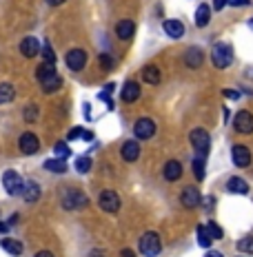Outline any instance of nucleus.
Wrapping results in <instances>:
<instances>
[{"mask_svg":"<svg viewBox=\"0 0 253 257\" xmlns=\"http://www.w3.org/2000/svg\"><path fill=\"white\" fill-rule=\"evenodd\" d=\"M238 250L240 253H246V255H253V235H246L238 242Z\"/></svg>","mask_w":253,"mask_h":257,"instance_id":"cd10ccee","label":"nucleus"},{"mask_svg":"<svg viewBox=\"0 0 253 257\" xmlns=\"http://www.w3.org/2000/svg\"><path fill=\"white\" fill-rule=\"evenodd\" d=\"M204 228H207V233H209V237H211V239H222V237H224L222 226H218L215 222H209Z\"/></svg>","mask_w":253,"mask_h":257,"instance_id":"c85d7f7f","label":"nucleus"},{"mask_svg":"<svg viewBox=\"0 0 253 257\" xmlns=\"http://www.w3.org/2000/svg\"><path fill=\"white\" fill-rule=\"evenodd\" d=\"M64 0H47V5H51V7H60Z\"/></svg>","mask_w":253,"mask_h":257,"instance_id":"c03bdc74","label":"nucleus"},{"mask_svg":"<svg viewBox=\"0 0 253 257\" xmlns=\"http://www.w3.org/2000/svg\"><path fill=\"white\" fill-rule=\"evenodd\" d=\"M185 62H187V67L198 69L204 62V51L200 47H189V49L185 51Z\"/></svg>","mask_w":253,"mask_h":257,"instance_id":"4468645a","label":"nucleus"},{"mask_svg":"<svg viewBox=\"0 0 253 257\" xmlns=\"http://www.w3.org/2000/svg\"><path fill=\"white\" fill-rule=\"evenodd\" d=\"M138 158H140V144L138 142L129 140V142L122 144V160H125V162H136Z\"/></svg>","mask_w":253,"mask_h":257,"instance_id":"a211bd4d","label":"nucleus"},{"mask_svg":"<svg viewBox=\"0 0 253 257\" xmlns=\"http://www.w3.org/2000/svg\"><path fill=\"white\" fill-rule=\"evenodd\" d=\"M38 51H40V45H38V40L36 38H25L23 42H20V53H23L25 58H36L38 56Z\"/></svg>","mask_w":253,"mask_h":257,"instance_id":"f3484780","label":"nucleus"},{"mask_svg":"<svg viewBox=\"0 0 253 257\" xmlns=\"http://www.w3.org/2000/svg\"><path fill=\"white\" fill-rule=\"evenodd\" d=\"M227 5H229V0H213V9H215V12H222Z\"/></svg>","mask_w":253,"mask_h":257,"instance_id":"58836bf2","label":"nucleus"},{"mask_svg":"<svg viewBox=\"0 0 253 257\" xmlns=\"http://www.w3.org/2000/svg\"><path fill=\"white\" fill-rule=\"evenodd\" d=\"M60 197H62V206L67 208V211H76V208L87 206V195L78 189H64Z\"/></svg>","mask_w":253,"mask_h":257,"instance_id":"7ed1b4c3","label":"nucleus"},{"mask_svg":"<svg viewBox=\"0 0 253 257\" xmlns=\"http://www.w3.org/2000/svg\"><path fill=\"white\" fill-rule=\"evenodd\" d=\"M193 173H196V180H204V158H198L193 160Z\"/></svg>","mask_w":253,"mask_h":257,"instance_id":"7c9ffc66","label":"nucleus"},{"mask_svg":"<svg viewBox=\"0 0 253 257\" xmlns=\"http://www.w3.org/2000/svg\"><path fill=\"white\" fill-rule=\"evenodd\" d=\"M182 206H187V208H196L198 204H200V200H202V195H200V191L196 189V186H187L185 191H182Z\"/></svg>","mask_w":253,"mask_h":257,"instance_id":"ddd939ff","label":"nucleus"},{"mask_svg":"<svg viewBox=\"0 0 253 257\" xmlns=\"http://www.w3.org/2000/svg\"><path fill=\"white\" fill-rule=\"evenodd\" d=\"M233 128L238 133H244V136L253 133V115H251V111H238L235 117H233Z\"/></svg>","mask_w":253,"mask_h":257,"instance_id":"0eeeda50","label":"nucleus"},{"mask_svg":"<svg viewBox=\"0 0 253 257\" xmlns=\"http://www.w3.org/2000/svg\"><path fill=\"white\" fill-rule=\"evenodd\" d=\"M140 84L138 82H133V80H127L125 84H122V93H120V98H122V102H136V100L140 98Z\"/></svg>","mask_w":253,"mask_h":257,"instance_id":"f8f14e48","label":"nucleus"},{"mask_svg":"<svg viewBox=\"0 0 253 257\" xmlns=\"http://www.w3.org/2000/svg\"><path fill=\"white\" fill-rule=\"evenodd\" d=\"M16 98V89L9 82H0V104H7Z\"/></svg>","mask_w":253,"mask_h":257,"instance_id":"a878e982","label":"nucleus"},{"mask_svg":"<svg viewBox=\"0 0 253 257\" xmlns=\"http://www.w3.org/2000/svg\"><path fill=\"white\" fill-rule=\"evenodd\" d=\"M80 136H82V128H80V126H76V128H73V131H69V140H78V138Z\"/></svg>","mask_w":253,"mask_h":257,"instance_id":"ea45409f","label":"nucleus"},{"mask_svg":"<svg viewBox=\"0 0 253 257\" xmlns=\"http://www.w3.org/2000/svg\"><path fill=\"white\" fill-rule=\"evenodd\" d=\"M231 158H233L235 167H240V169H244V167L251 164V153L244 144H233V149H231Z\"/></svg>","mask_w":253,"mask_h":257,"instance_id":"9d476101","label":"nucleus"},{"mask_svg":"<svg viewBox=\"0 0 253 257\" xmlns=\"http://www.w3.org/2000/svg\"><path fill=\"white\" fill-rule=\"evenodd\" d=\"M80 138H82V140H94V133H91V131H82V136H80Z\"/></svg>","mask_w":253,"mask_h":257,"instance_id":"37998d69","label":"nucleus"},{"mask_svg":"<svg viewBox=\"0 0 253 257\" xmlns=\"http://www.w3.org/2000/svg\"><path fill=\"white\" fill-rule=\"evenodd\" d=\"M51 73H56V69H53V64H47V62H42L40 67L36 69V78H38V82L45 80L47 76H51Z\"/></svg>","mask_w":253,"mask_h":257,"instance_id":"c756f323","label":"nucleus"},{"mask_svg":"<svg viewBox=\"0 0 253 257\" xmlns=\"http://www.w3.org/2000/svg\"><path fill=\"white\" fill-rule=\"evenodd\" d=\"M9 231V224H3L0 222V233H7Z\"/></svg>","mask_w":253,"mask_h":257,"instance_id":"de8ad7c7","label":"nucleus"},{"mask_svg":"<svg viewBox=\"0 0 253 257\" xmlns=\"http://www.w3.org/2000/svg\"><path fill=\"white\" fill-rule=\"evenodd\" d=\"M229 5H233V7H249V0H229Z\"/></svg>","mask_w":253,"mask_h":257,"instance_id":"a19ab883","label":"nucleus"},{"mask_svg":"<svg viewBox=\"0 0 253 257\" xmlns=\"http://www.w3.org/2000/svg\"><path fill=\"white\" fill-rule=\"evenodd\" d=\"M204 257H224L220 250H209V253H204Z\"/></svg>","mask_w":253,"mask_h":257,"instance_id":"79ce46f5","label":"nucleus"},{"mask_svg":"<svg viewBox=\"0 0 253 257\" xmlns=\"http://www.w3.org/2000/svg\"><path fill=\"white\" fill-rule=\"evenodd\" d=\"M38 149H40V140L34 136V133H23V136H20V151L25 155L38 153Z\"/></svg>","mask_w":253,"mask_h":257,"instance_id":"9b49d317","label":"nucleus"},{"mask_svg":"<svg viewBox=\"0 0 253 257\" xmlns=\"http://www.w3.org/2000/svg\"><path fill=\"white\" fill-rule=\"evenodd\" d=\"M209 20H211V7L209 5H200L196 12V25L198 27H207Z\"/></svg>","mask_w":253,"mask_h":257,"instance_id":"b1692460","label":"nucleus"},{"mask_svg":"<svg viewBox=\"0 0 253 257\" xmlns=\"http://www.w3.org/2000/svg\"><path fill=\"white\" fill-rule=\"evenodd\" d=\"M162 29H164V34L169 36V38H174V40L185 36V25H182L180 20H164Z\"/></svg>","mask_w":253,"mask_h":257,"instance_id":"dca6fc26","label":"nucleus"},{"mask_svg":"<svg viewBox=\"0 0 253 257\" xmlns=\"http://www.w3.org/2000/svg\"><path fill=\"white\" fill-rule=\"evenodd\" d=\"M40 87L45 93H53V91H58L62 87V78L58 76V73H51V76H47L45 80H40Z\"/></svg>","mask_w":253,"mask_h":257,"instance_id":"412c9836","label":"nucleus"},{"mask_svg":"<svg viewBox=\"0 0 253 257\" xmlns=\"http://www.w3.org/2000/svg\"><path fill=\"white\" fill-rule=\"evenodd\" d=\"M122 257H136V253H133L131 248H125V250H122Z\"/></svg>","mask_w":253,"mask_h":257,"instance_id":"a18cd8bd","label":"nucleus"},{"mask_svg":"<svg viewBox=\"0 0 253 257\" xmlns=\"http://www.w3.org/2000/svg\"><path fill=\"white\" fill-rule=\"evenodd\" d=\"M133 131H136L138 140H151L155 136V122L151 117H140L136 122V126H133Z\"/></svg>","mask_w":253,"mask_h":257,"instance_id":"423d86ee","label":"nucleus"},{"mask_svg":"<svg viewBox=\"0 0 253 257\" xmlns=\"http://www.w3.org/2000/svg\"><path fill=\"white\" fill-rule=\"evenodd\" d=\"M89 169H91V160L87 158V155H82V158L76 160V171L78 173H87Z\"/></svg>","mask_w":253,"mask_h":257,"instance_id":"c9c22d12","label":"nucleus"},{"mask_svg":"<svg viewBox=\"0 0 253 257\" xmlns=\"http://www.w3.org/2000/svg\"><path fill=\"white\" fill-rule=\"evenodd\" d=\"M222 95H224V98H229V100H238L240 98V93H238V91H233V89H224Z\"/></svg>","mask_w":253,"mask_h":257,"instance_id":"4c0bfd02","label":"nucleus"},{"mask_svg":"<svg viewBox=\"0 0 253 257\" xmlns=\"http://www.w3.org/2000/svg\"><path fill=\"white\" fill-rule=\"evenodd\" d=\"M133 34H136V23L133 20H120L116 25V36L120 40H131Z\"/></svg>","mask_w":253,"mask_h":257,"instance_id":"2eb2a0df","label":"nucleus"},{"mask_svg":"<svg viewBox=\"0 0 253 257\" xmlns=\"http://www.w3.org/2000/svg\"><path fill=\"white\" fill-rule=\"evenodd\" d=\"M20 193H23V197L27 202H36L40 197V186L36 184V182H23V189H20Z\"/></svg>","mask_w":253,"mask_h":257,"instance_id":"4be33fe9","label":"nucleus"},{"mask_svg":"<svg viewBox=\"0 0 253 257\" xmlns=\"http://www.w3.org/2000/svg\"><path fill=\"white\" fill-rule=\"evenodd\" d=\"M0 246H3L9 255H23V244H20L18 239L7 237V239H3V242H0Z\"/></svg>","mask_w":253,"mask_h":257,"instance_id":"393cba45","label":"nucleus"},{"mask_svg":"<svg viewBox=\"0 0 253 257\" xmlns=\"http://www.w3.org/2000/svg\"><path fill=\"white\" fill-rule=\"evenodd\" d=\"M249 27H251V29H253V18H251V23H249Z\"/></svg>","mask_w":253,"mask_h":257,"instance_id":"09e8293b","label":"nucleus"},{"mask_svg":"<svg viewBox=\"0 0 253 257\" xmlns=\"http://www.w3.org/2000/svg\"><path fill=\"white\" fill-rule=\"evenodd\" d=\"M25 120L27 122H36V120H38V106H36V104H29V106H25Z\"/></svg>","mask_w":253,"mask_h":257,"instance_id":"f704fd0d","label":"nucleus"},{"mask_svg":"<svg viewBox=\"0 0 253 257\" xmlns=\"http://www.w3.org/2000/svg\"><path fill=\"white\" fill-rule=\"evenodd\" d=\"M36 257H53V255L49 253V250H40V253H38V255H36Z\"/></svg>","mask_w":253,"mask_h":257,"instance_id":"49530a36","label":"nucleus"},{"mask_svg":"<svg viewBox=\"0 0 253 257\" xmlns=\"http://www.w3.org/2000/svg\"><path fill=\"white\" fill-rule=\"evenodd\" d=\"M211 60L218 69H227L233 62V49H231L229 42H218L211 49Z\"/></svg>","mask_w":253,"mask_h":257,"instance_id":"f03ea898","label":"nucleus"},{"mask_svg":"<svg viewBox=\"0 0 253 257\" xmlns=\"http://www.w3.org/2000/svg\"><path fill=\"white\" fill-rule=\"evenodd\" d=\"M64 62H67V67L71 71H82L85 64H87V53L82 49H71L67 53V58H64Z\"/></svg>","mask_w":253,"mask_h":257,"instance_id":"1a4fd4ad","label":"nucleus"},{"mask_svg":"<svg viewBox=\"0 0 253 257\" xmlns=\"http://www.w3.org/2000/svg\"><path fill=\"white\" fill-rule=\"evenodd\" d=\"M160 248H162V244H160L158 233L149 231V233H144L142 237H140V253L142 255L155 257V255H160Z\"/></svg>","mask_w":253,"mask_h":257,"instance_id":"20e7f679","label":"nucleus"},{"mask_svg":"<svg viewBox=\"0 0 253 257\" xmlns=\"http://www.w3.org/2000/svg\"><path fill=\"white\" fill-rule=\"evenodd\" d=\"M42 58H45V62L47 64H56V53H53V49H51V45L49 42H45V47H42Z\"/></svg>","mask_w":253,"mask_h":257,"instance_id":"473e14b6","label":"nucleus"},{"mask_svg":"<svg viewBox=\"0 0 253 257\" xmlns=\"http://www.w3.org/2000/svg\"><path fill=\"white\" fill-rule=\"evenodd\" d=\"M227 189L231 193H238V195H244V193H249V184H246L242 178H231L227 182Z\"/></svg>","mask_w":253,"mask_h":257,"instance_id":"5701e85b","label":"nucleus"},{"mask_svg":"<svg viewBox=\"0 0 253 257\" xmlns=\"http://www.w3.org/2000/svg\"><path fill=\"white\" fill-rule=\"evenodd\" d=\"M53 151H56V155H58V158H60V160H67L69 155H71V149H69L64 142H58L56 147H53Z\"/></svg>","mask_w":253,"mask_h":257,"instance_id":"72a5a7b5","label":"nucleus"},{"mask_svg":"<svg viewBox=\"0 0 253 257\" xmlns=\"http://www.w3.org/2000/svg\"><path fill=\"white\" fill-rule=\"evenodd\" d=\"M98 204H100L102 211H107V213H118V211H120V195H118L116 191L107 189V191L100 193Z\"/></svg>","mask_w":253,"mask_h":257,"instance_id":"39448f33","label":"nucleus"},{"mask_svg":"<svg viewBox=\"0 0 253 257\" xmlns=\"http://www.w3.org/2000/svg\"><path fill=\"white\" fill-rule=\"evenodd\" d=\"M140 76L147 84H160V69L155 67V64H147V67H142V71H140Z\"/></svg>","mask_w":253,"mask_h":257,"instance_id":"aec40b11","label":"nucleus"},{"mask_svg":"<svg viewBox=\"0 0 253 257\" xmlns=\"http://www.w3.org/2000/svg\"><path fill=\"white\" fill-rule=\"evenodd\" d=\"M3 186L9 195H18L20 189H23V178H20L16 171H5L3 175Z\"/></svg>","mask_w":253,"mask_h":257,"instance_id":"6e6552de","label":"nucleus"},{"mask_svg":"<svg viewBox=\"0 0 253 257\" xmlns=\"http://www.w3.org/2000/svg\"><path fill=\"white\" fill-rule=\"evenodd\" d=\"M198 244H200L202 248H209V246H211V237H209V233L204 226H198Z\"/></svg>","mask_w":253,"mask_h":257,"instance_id":"2f4dec72","label":"nucleus"},{"mask_svg":"<svg viewBox=\"0 0 253 257\" xmlns=\"http://www.w3.org/2000/svg\"><path fill=\"white\" fill-rule=\"evenodd\" d=\"M164 178L169 180V182H176V180H180L182 178V164L178 162V160H169V162L164 164Z\"/></svg>","mask_w":253,"mask_h":257,"instance_id":"6ab92c4d","label":"nucleus"},{"mask_svg":"<svg viewBox=\"0 0 253 257\" xmlns=\"http://www.w3.org/2000/svg\"><path fill=\"white\" fill-rule=\"evenodd\" d=\"M100 64H102L105 69H111V67H114V60H111L109 53H102V56H100Z\"/></svg>","mask_w":253,"mask_h":257,"instance_id":"e433bc0d","label":"nucleus"},{"mask_svg":"<svg viewBox=\"0 0 253 257\" xmlns=\"http://www.w3.org/2000/svg\"><path fill=\"white\" fill-rule=\"evenodd\" d=\"M189 140H191V147L196 151L198 158H207L209 155V147H211V138L204 128H193L189 133Z\"/></svg>","mask_w":253,"mask_h":257,"instance_id":"f257e3e1","label":"nucleus"},{"mask_svg":"<svg viewBox=\"0 0 253 257\" xmlns=\"http://www.w3.org/2000/svg\"><path fill=\"white\" fill-rule=\"evenodd\" d=\"M45 169L51 171V173H64V171H67V164H64V160L56 158V160H47V162H45Z\"/></svg>","mask_w":253,"mask_h":257,"instance_id":"bb28decb","label":"nucleus"}]
</instances>
